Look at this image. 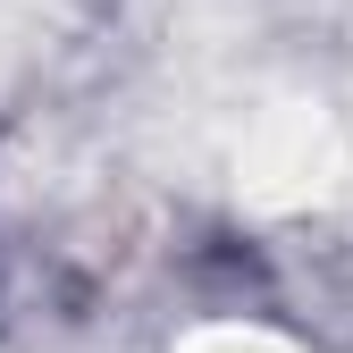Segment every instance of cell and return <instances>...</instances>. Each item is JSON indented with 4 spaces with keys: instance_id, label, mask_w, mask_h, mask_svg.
<instances>
[{
    "instance_id": "1",
    "label": "cell",
    "mask_w": 353,
    "mask_h": 353,
    "mask_svg": "<svg viewBox=\"0 0 353 353\" xmlns=\"http://www.w3.org/2000/svg\"><path fill=\"white\" fill-rule=\"evenodd\" d=\"M336 168H345V143H336V126L320 110H270L244 135V160H236V185L244 202L261 210H303V202H320L336 185Z\"/></svg>"
},
{
    "instance_id": "2",
    "label": "cell",
    "mask_w": 353,
    "mask_h": 353,
    "mask_svg": "<svg viewBox=\"0 0 353 353\" xmlns=\"http://www.w3.org/2000/svg\"><path fill=\"white\" fill-rule=\"evenodd\" d=\"M176 353H294V345L270 336V328H202V336H185Z\"/></svg>"
}]
</instances>
